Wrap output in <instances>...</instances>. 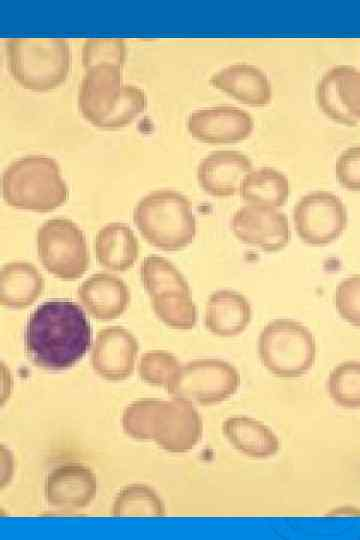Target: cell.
<instances>
[{
    "instance_id": "4dcf8cb0",
    "label": "cell",
    "mask_w": 360,
    "mask_h": 540,
    "mask_svg": "<svg viewBox=\"0 0 360 540\" xmlns=\"http://www.w3.org/2000/svg\"><path fill=\"white\" fill-rule=\"evenodd\" d=\"M334 304L343 320L360 328V274L349 276L338 284Z\"/></svg>"
},
{
    "instance_id": "1f68e13d",
    "label": "cell",
    "mask_w": 360,
    "mask_h": 540,
    "mask_svg": "<svg viewBox=\"0 0 360 540\" xmlns=\"http://www.w3.org/2000/svg\"><path fill=\"white\" fill-rule=\"evenodd\" d=\"M335 175L340 186L348 191H360V146L348 147L335 163Z\"/></svg>"
},
{
    "instance_id": "f1b7e54d",
    "label": "cell",
    "mask_w": 360,
    "mask_h": 540,
    "mask_svg": "<svg viewBox=\"0 0 360 540\" xmlns=\"http://www.w3.org/2000/svg\"><path fill=\"white\" fill-rule=\"evenodd\" d=\"M125 59V41L120 38L87 39L81 49V62L86 71L99 65H112L122 69Z\"/></svg>"
},
{
    "instance_id": "603a6c76",
    "label": "cell",
    "mask_w": 360,
    "mask_h": 540,
    "mask_svg": "<svg viewBox=\"0 0 360 540\" xmlns=\"http://www.w3.org/2000/svg\"><path fill=\"white\" fill-rule=\"evenodd\" d=\"M290 192V182L282 172L261 167L245 176L239 194L246 204L280 208Z\"/></svg>"
},
{
    "instance_id": "ffe728a7",
    "label": "cell",
    "mask_w": 360,
    "mask_h": 540,
    "mask_svg": "<svg viewBox=\"0 0 360 540\" xmlns=\"http://www.w3.org/2000/svg\"><path fill=\"white\" fill-rule=\"evenodd\" d=\"M222 433L229 444L241 454L254 459L275 456L281 442L265 423L247 416H232L222 423Z\"/></svg>"
},
{
    "instance_id": "7a4b0ae2",
    "label": "cell",
    "mask_w": 360,
    "mask_h": 540,
    "mask_svg": "<svg viewBox=\"0 0 360 540\" xmlns=\"http://www.w3.org/2000/svg\"><path fill=\"white\" fill-rule=\"evenodd\" d=\"M147 96L139 87L123 83L121 69L99 65L83 76L78 107L93 126L116 129L130 124L147 108Z\"/></svg>"
},
{
    "instance_id": "83f0119b",
    "label": "cell",
    "mask_w": 360,
    "mask_h": 540,
    "mask_svg": "<svg viewBox=\"0 0 360 540\" xmlns=\"http://www.w3.org/2000/svg\"><path fill=\"white\" fill-rule=\"evenodd\" d=\"M180 367V361L174 354L165 350H151L141 355L137 371L143 382L165 388Z\"/></svg>"
},
{
    "instance_id": "836d02e7",
    "label": "cell",
    "mask_w": 360,
    "mask_h": 540,
    "mask_svg": "<svg viewBox=\"0 0 360 540\" xmlns=\"http://www.w3.org/2000/svg\"><path fill=\"white\" fill-rule=\"evenodd\" d=\"M1 406H4L5 402L9 399L11 392H12V386H13V380L11 373L9 369L6 367V365L2 362L1 363Z\"/></svg>"
},
{
    "instance_id": "e575fe53",
    "label": "cell",
    "mask_w": 360,
    "mask_h": 540,
    "mask_svg": "<svg viewBox=\"0 0 360 540\" xmlns=\"http://www.w3.org/2000/svg\"><path fill=\"white\" fill-rule=\"evenodd\" d=\"M328 516H360V508L354 506H341L332 509L327 513Z\"/></svg>"
},
{
    "instance_id": "7c38bea8",
    "label": "cell",
    "mask_w": 360,
    "mask_h": 540,
    "mask_svg": "<svg viewBox=\"0 0 360 540\" xmlns=\"http://www.w3.org/2000/svg\"><path fill=\"white\" fill-rule=\"evenodd\" d=\"M321 112L332 121L354 126L360 122V70L336 65L320 78L315 92Z\"/></svg>"
},
{
    "instance_id": "8992f818",
    "label": "cell",
    "mask_w": 360,
    "mask_h": 540,
    "mask_svg": "<svg viewBox=\"0 0 360 540\" xmlns=\"http://www.w3.org/2000/svg\"><path fill=\"white\" fill-rule=\"evenodd\" d=\"M258 356L272 375L291 379L310 371L317 356L316 340L301 322L278 318L267 323L258 337Z\"/></svg>"
},
{
    "instance_id": "4316f807",
    "label": "cell",
    "mask_w": 360,
    "mask_h": 540,
    "mask_svg": "<svg viewBox=\"0 0 360 540\" xmlns=\"http://www.w3.org/2000/svg\"><path fill=\"white\" fill-rule=\"evenodd\" d=\"M330 399L345 409L360 408V361L347 360L334 366L327 378Z\"/></svg>"
},
{
    "instance_id": "30bf717a",
    "label": "cell",
    "mask_w": 360,
    "mask_h": 540,
    "mask_svg": "<svg viewBox=\"0 0 360 540\" xmlns=\"http://www.w3.org/2000/svg\"><path fill=\"white\" fill-rule=\"evenodd\" d=\"M203 421L195 405L178 398L159 400L152 418V440L170 453H186L200 442Z\"/></svg>"
},
{
    "instance_id": "d4e9b609",
    "label": "cell",
    "mask_w": 360,
    "mask_h": 540,
    "mask_svg": "<svg viewBox=\"0 0 360 540\" xmlns=\"http://www.w3.org/2000/svg\"><path fill=\"white\" fill-rule=\"evenodd\" d=\"M155 315L167 327L190 330L196 323L198 312L190 292L170 290L151 297Z\"/></svg>"
},
{
    "instance_id": "7402d4cb",
    "label": "cell",
    "mask_w": 360,
    "mask_h": 540,
    "mask_svg": "<svg viewBox=\"0 0 360 540\" xmlns=\"http://www.w3.org/2000/svg\"><path fill=\"white\" fill-rule=\"evenodd\" d=\"M44 286L36 266L26 261L9 262L0 272V303L8 309H26L39 299Z\"/></svg>"
},
{
    "instance_id": "d6986e66",
    "label": "cell",
    "mask_w": 360,
    "mask_h": 540,
    "mask_svg": "<svg viewBox=\"0 0 360 540\" xmlns=\"http://www.w3.org/2000/svg\"><path fill=\"white\" fill-rule=\"evenodd\" d=\"M252 319V308L241 293L221 289L213 292L205 306V326L218 337H235L242 334Z\"/></svg>"
},
{
    "instance_id": "484cf974",
    "label": "cell",
    "mask_w": 360,
    "mask_h": 540,
    "mask_svg": "<svg viewBox=\"0 0 360 540\" xmlns=\"http://www.w3.org/2000/svg\"><path fill=\"white\" fill-rule=\"evenodd\" d=\"M140 279L150 297L164 291L190 292V287L177 267L164 257L150 255L140 265Z\"/></svg>"
},
{
    "instance_id": "d6a6232c",
    "label": "cell",
    "mask_w": 360,
    "mask_h": 540,
    "mask_svg": "<svg viewBox=\"0 0 360 540\" xmlns=\"http://www.w3.org/2000/svg\"><path fill=\"white\" fill-rule=\"evenodd\" d=\"M15 473V457L5 445L0 447V488L3 490L13 479Z\"/></svg>"
},
{
    "instance_id": "cb8c5ba5",
    "label": "cell",
    "mask_w": 360,
    "mask_h": 540,
    "mask_svg": "<svg viewBox=\"0 0 360 540\" xmlns=\"http://www.w3.org/2000/svg\"><path fill=\"white\" fill-rule=\"evenodd\" d=\"M111 515L114 517H163L164 501L149 485L133 483L123 487L115 496Z\"/></svg>"
},
{
    "instance_id": "2e32d148",
    "label": "cell",
    "mask_w": 360,
    "mask_h": 540,
    "mask_svg": "<svg viewBox=\"0 0 360 540\" xmlns=\"http://www.w3.org/2000/svg\"><path fill=\"white\" fill-rule=\"evenodd\" d=\"M252 170L253 164L247 155L235 150H218L199 162L197 180L208 195L227 198L240 193L245 176Z\"/></svg>"
},
{
    "instance_id": "9c48e42d",
    "label": "cell",
    "mask_w": 360,
    "mask_h": 540,
    "mask_svg": "<svg viewBox=\"0 0 360 540\" xmlns=\"http://www.w3.org/2000/svg\"><path fill=\"white\" fill-rule=\"evenodd\" d=\"M293 223L306 245L324 247L338 240L347 223V209L336 194L316 190L302 196L293 209Z\"/></svg>"
},
{
    "instance_id": "e0dca14e",
    "label": "cell",
    "mask_w": 360,
    "mask_h": 540,
    "mask_svg": "<svg viewBox=\"0 0 360 540\" xmlns=\"http://www.w3.org/2000/svg\"><path fill=\"white\" fill-rule=\"evenodd\" d=\"M85 311L94 319L110 321L128 308L131 295L127 284L110 273H96L84 280L77 291Z\"/></svg>"
},
{
    "instance_id": "9a60e30c",
    "label": "cell",
    "mask_w": 360,
    "mask_h": 540,
    "mask_svg": "<svg viewBox=\"0 0 360 540\" xmlns=\"http://www.w3.org/2000/svg\"><path fill=\"white\" fill-rule=\"evenodd\" d=\"M98 490L94 472L80 463H65L53 468L45 477L43 494L46 503L64 511L88 507Z\"/></svg>"
},
{
    "instance_id": "4fadbf2b",
    "label": "cell",
    "mask_w": 360,
    "mask_h": 540,
    "mask_svg": "<svg viewBox=\"0 0 360 540\" xmlns=\"http://www.w3.org/2000/svg\"><path fill=\"white\" fill-rule=\"evenodd\" d=\"M138 352L139 343L132 332L121 326H110L100 330L92 343L91 367L106 381H124L135 370Z\"/></svg>"
},
{
    "instance_id": "3957f363",
    "label": "cell",
    "mask_w": 360,
    "mask_h": 540,
    "mask_svg": "<svg viewBox=\"0 0 360 540\" xmlns=\"http://www.w3.org/2000/svg\"><path fill=\"white\" fill-rule=\"evenodd\" d=\"M1 188L8 206L38 213L59 208L69 197L59 164L42 154L26 155L11 162L2 174Z\"/></svg>"
},
{
    "instance_id": "ac0fdd59",
    "label": "cell",
    "mask_w": 360,
    "mask_h": 540,
    "mask_svg": "<svg viewBox=\"0 0 360 540\" xmlns=\"http://www.w3.org/2000/svg\"><path fill=\"white\" fill-rule=\"evenodd\" d=\"M209 83L248 106L264 107L272 100L270 79L255 65L246 63L229 65L215 72L210 77Z\"/></svg>"
},
{
    "instance_id": "8fae6325",
    "label": "cell",
    "mask_w": 360,
    "mask_h": 540,
    "mask_svg": "<svg viewBox=\"0 0 360 540\" xmlns=\"http://www.w3.org/2000/svg\"><path fill=\"white\" fill-rule=\"evenodd\" d=\"M230 226L240 242L267 253L279 252L291 241L288 218L274 207L246 204L235 211Z\"/></svg>"
},
{
    "instance_id": "6da1fadb",
    "label": "cell",
    "mask_w": 360,
    "mask_h": 540,
    "mask_svg": "<svg viewBox=\"0 0 360 540\" xmlns=\"http://www.w3.org/2000/svg\"><path fill=\"white\" fill-rule=\"evenodd\" d=\"M92 346V329L84 309L65 299H52L30 315L25 350L30 361L50 371L76 365Z\"/></svg>"
},
{
    "instance_id": "277c9868",
    "label": "cell",
    "mask_w": 360,
    "mask_h": 540,
    "mask_svg": "<svg viewBox=\"0 0 360 540\" xmlns=\"http://www.w3.org/2000/svg\"><path fill=\"white\" fill-rule=\"evenodd\" d=\"M133 221L145 241L163 251L187 248L197 233L191 202L170 189L155 190L141 198L134 208Z\"/></svg>"
},
{
    "instance_id": "52a82bcc",
    "label": "cell",
    "mask_w": 360,
    "mask_h": 540,
    "mask_svg": "<svg viewBox=\"0 0 360 540\" xmlns=\"http://www.w3.org/2000/svg\"><path fill=\"white\" fill-rule=\"evenodd\" d=\"M240 383V374L231 363L218 358H199L181 365L165 390L172 398L211 406L231 398Z\"/></svg>"
},
{
    "instance_id": "44dd1931",
    "label": "cell",
    "mask_w": 360,
    "mask_h": 540,
    "mask_svg": "<svg viewBox=\"0 0 360 540\" xmlns=\"http://www.w3.org/2000/svg\"><path fill=\"white\" fill-rule=\"evenodd\" d=\"M94 252L103 268L112 272H124L137 261L139 242L127 224L111 222L98 231L94 240Z\"/></svg>"
},
{
    "instance_id": "5bb4252c",
    "label": "cell",
    "mask_w": 360,
    "mask_h": 540,
    "mask_svg": "<svg viewBox=\"0 0 360 540\" xmlns=\"http://www.w3.org/2000/svg\"><path fill=\"white\" fill-rule=\"evenodd\" d=\"M253 117L231 105L197 109L187 118V130L196 140L208 144H230L246 140L254 130Z\"/></svg>"
},
{
    "instance_id": "ba28073f",
    "label": "cell",
    "mask_w": 360,
    "mask_h": 540,
    "mask_svg": "<svg viewBox=\"0 0 360 540\" xmlns=\"http://www.w3.org/2000/svg\"><path fill=\"white\" fill-rule=\"evenodd\" d=\"M36 243L42 266L56 278L73 281L87 271L90 257L86 237L72 220L45 221L37 231Z\"/></svg>"
},
{
    "instance_id": "f546056e",
    "label": "cell",
    "mask_w": 360,
    "mask_h": 540,
    "mask_svg": "<svg viewBox=\"0 0 360 540\" xmlns=\"http://www.w3.org/2000/svg\"><path fill=\"white\" fill-rule=\"evenodd\" d=\"M159 399L145 398L127 405L122 413V428L131 438L152 440V418Z\"/></svg>"
},
{
    "instance_id": "5b68a950",
    "label": "cell",
    "mask_w": 360,
    "mask_h": 540,
    "mask_svg": "<svg viewBox=\"0 0 360 540\" xmlns=\"http://www.w3.org/2000/svg\"><path fill=\"white\" fill-rule=\"evenodd\" d=\"M9 72L23 88L45 92L62 84L70 68L64 38H10L6 41Z\"/></svg>"
}]
</instances>
